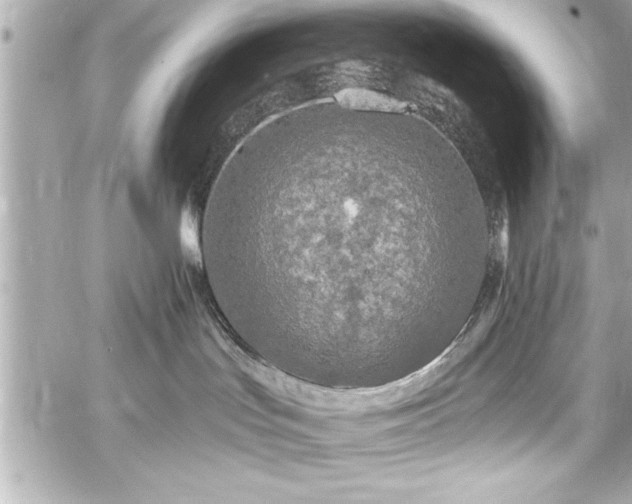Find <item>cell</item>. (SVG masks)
<instances>
[{
	"label": "cell",
	"mask_w": 632,
	"mask_h": 504,
	"mask_svg": "<svg viewBox=\"0 0 632 504\" xmlns=\"http://www.w3.org/2000/svg\"><path fill=\"white\" fill-rule=\"evenodd\" d=\"M243 184L244 326L270 350L388 378L460 329L489 239L479 194L449 155L396 138L298 139Z\"/></svg>",
	"instance_id": "1"
}]
</instances>
